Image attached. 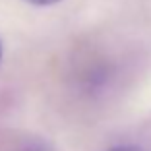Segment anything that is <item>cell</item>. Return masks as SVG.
I'll return each mask as SVG.
<instances>
[{
  "label": "cell",
  "mask_w": 151,
  "mask_h": 151,
  "mask_svg": "<svg viewBox=\"0 0 151 151\" xmlns=\"http://www.w3.org/2000/svg\"><path fill=\"white\" fill-rule=\"evenodd\" d=\"M0 52H2V50H0Z\"/></svg>",
  "instance_id": "3957f363"
},
{
  "label": "cell",
  "mask_w": 151,
  "mask_h": 151,
  "mask_svg": "<svg viewBox=\"0 0 151 151\" xmlns=\"http://www.w3.org/2000/svg\"><path fill=\"white\" fill-rule=\"evenodd\" d=\"M27 2H31L35 6H50V4H56L60 0H27Z\"/></svg>",
  "instance_id": "6da1fadb"
},
{
  "label": "cell",
  "mask_w": 151,
  "mask_h": 151,
  "mask_svg": "<svg viewBox=\"0 0 151 151\" xmlns=\"http://www.w3.org/2000/svg\"><path fill=\"white\" fill-rule=\"evenodd\" d=\"M109 151H139V149L130 147V145H118V147H112V149H109Z\"/></svg>",
  "instance_id": "7a4b0ae2"
}]
</instances>
